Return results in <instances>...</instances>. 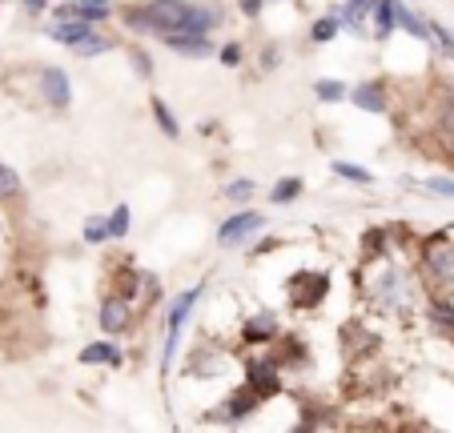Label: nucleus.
<instances>
[{"mask_svg":"<svg viewBox=\"0 0 454 433\" xmlns=\"http://www.w3.org/2000/svg\"><path fill=\"white\" fill-rule=\"evenodd\" d=\"M189 0H133L121 9V25L129 33H149V36H165V33H181L189 20Z\"/></svg>","mask_w":454,"mask_h":433,"instance_id":"1","label":"nucleus"},{"mask_svg":"<svg viewBox=\"0 0 454 433\" xmlns=\"http://www.w3.org/2000/svg\"><path fill=\"white\" fill-rule=\"evenodd\" d=\"M201 293H206V281H198L193 289H185V293H177L169 305V313H165V349H161V374H169L173 369V357H177V345H181V333H185L189 317H193V309H198Z\"/></svg>","mask_w":454,"mask_h":433,"instance_id":"2","label":"nucleus"},{"mask_svg":"<svg viewBox=\"0 0 454 433\" xmlns=\"http://www.w3.org/2000/svg\"><path fill=\"white\" fill-rule=\"evenodd\" d=\"M330 273L326 269H298L290 281H286V301H290V309H298V313H314V309H322V301L330 298Z\"/></svg>","mask_w":454,"mask_h":433,"instance_id":"3","label":"nucleus"},{"mask_svg":"<svg viewBox=\"0 0 454 433\" xmlns=\"http://www.w3.org/2000/svg\"><path fill=\"white\" fill-rule=\"evenodd\" d=\"M241 382H246L262 401L282 398V390H286V382H282V366H278V357H274V353H266V357H249V361H246V377H241Z\"/></svg>","mask_w":454,"mask_h":433,"instance_id":"4","label":"nucleus"},{"mask_svg":"<svg viewBox=\"0 0 454 433\" xmlns=\"http://www.w3.org/2000/svg\"><path fill=\"white\" fill-rule=\"evenodd\" d=\"M262 229H266V213L241 209V213H233V217L222 221V229H217V245L233 249V245H241L246 237H254V233H262Z\"/></svg>","mask_w":454,"mask_h":433,"instance_id":"5","label":"nucleus"},{"mask_svg":"<svg viewBox=\"0 0 454 433\" xmlns=\"http://www.w3.org/2000/svg\"><path fill=\"white\" fill-rule=\"evenodd\" d=\"M278 337H282V321L274 309H257L241 325V345H274Z\"/></svg>","mask_w":454,"mask_h":433,"instance_id":"6","label":"nucleus"},{"mask_svg":"<svg viewBox=\"0 0 454 433\" xmlns=\"http://www.w3.org/2000/svg\"><path fill=\"white\" fill-rule=\"evenodd\" d=\"M41 97L49 101V109L65 112L73 104V85H69V73L60 65H44L41 68Z\"/></svg>","mask_w":454,"mask_h":433,"instance_id":"7","label":"nucleus"},{"mask_svg":"<svg viewBox=\"0 0 454 433\" xmlns=\"http://www.w3.org/2000/svg\"><path fill=\"white\" fill-rule=\"evenodd\" d=\"M97 321H101L105 333H125L129 325H133V301L121 298V293H105L101 298V309H97Z\"/></svg>","mask_w":454,"mask_h":433,"instance_id":"8","label":"nucleus"},{"mask_svg":"<svg viewBox=\"0 0 454 433\" xmlns=\"http://www.w3.org/2000/svg\"><path fill=\"white\" fill-rule=\"evenodd\" d=\"M161 44L169 52H177V57H189V60H201V57H209V52H217L214 41H209V33H165Z\"/></svg>","mask_w":454,"mask_h":433,"instance_id":"9","label":"nucleus"},{"mask_svg":"<svg viewBox=\"0 0 454 433\" xmlns=\"http://www.w3.org/2000/svg\"><path fill=\"white\" fill-rule=\"evenodd\" d=\"M222 406H225V409H222V417H225V421H246V417H249V414H257V409L266 406V401H262L254 390H249L246 382H241L238 390H233L230 398L222 401Z\"/></svg>","mask_w":454,"mask_h":433,"instance_id":"10","label":"nucleus"},{"mask_svg":"<svg viewBox=\"0 0 454 433\" xmlns=\"http://www.w3.org/2000/svg\"><path fill=\"white\" fill-rule=\"evenodd\" d=\"M422 261H427V269L434 273L438 281H454V241H434V245H427Z\"/></svg>","mask_w":454,"mask_h":433,"instance_id":"11","label":"nucleus"},{"mask_svg":"<svg viewBox=\"0 0 454 433\" xmlns=\"http://www.w3.org/2000/svg\"><path fill=\"white\" fill-rule=\"evenodd\" d=\"M350 101H354V109H362V112H386V85H378V81H362V85H354V93H350Z\"/></svg>","mask_w":454,"mask_h":433,"instance_id":"12","label":"nucleus"},{"mask_svg":"<svg viewBox=\"0 0 454 433\" xmlns=\"http://www.w3.org/2000/svg\"><path fill=\"white\" fill-rule=\"evenodd\" d=\"M93 28L97 25H89V20H57V25H49V41L65 44V49H77V44L85 41Z\"/></svg>","mask_w":454,"mask_h":433,"instance_id":"13","label":"nucleus"},{"mask_svg":"<svg viewBox=\"0 0 454 433\" xmlns=\"http://www.w3.org/2000/svg\"><path fill=\"white\" fill-rule=\"evenodd\" d=\"M274 345H278V353H274V357H278V366H282V369L306 366V361H309V353H306V345H301L298 333H290V337H278Z\"/></svg>","mask_w":454,"mask_h":433,"instance_id":"14","label":"nucleus"},{"mask_svg":"<svg viewBox=\"0 0 454 433\" xmlns=\"http://www.w3.org/2000/svg\"><path fill=\"white\" fill-rule=\"evenodd\" d=\"M81 366H121V349L113 341H89L81 349Z\"/></svg>","mask_w":454,"mask_h":433,"instance_id":"15","label":"nucleus"},{"mask_svg":"<svg viewBox=\"0 0 454 433\" xmlns=\"http://www.w3.org/2000/svg\"><path fill=\"white\" fill-rule=\"evenodd\" d=\"M398 4H403V0H378L374 4V36L378 41H386V36L398 28Z\"/></svg>","mask_w":454,"mask_h":433,"instance_id":"16","label":"nucleus"},{"mask_svg":"<svg viewBox=\"0 0 454 433\" xmlns=\"http://www.w3.org/2000/svg\"><path fill=\"white\" fill-rule=\"evenodd\" d=\"M217 25H222V12L209 9V4H193V9H189V20H185V28H181V33H214Z\"/></svg>","mask_w":454,"mask_h":433,"instance_id":"17","label":"nucleus"},{"mask_svg":"<svg viewBox=\"0 0 454 433\" xmlns=\"http://www.w3.org/2000/svg\"><path fill=\"white\" fill-rule=\"evenodd\" d=\"M398 28H403V33H411L414 41H430V20L422 17V12H414V9H406V4H398Z\"/></svg>","mask_w":454,"mask_h":433,"instance_id":"18","label":"nucleus"},{"mask_svg":"<svg viewBox=\"0 0 454 433\" xmlns=\"http://www.w3.org/2000/svg\"><path fill=\"white\" fill-rule=\"evenodd\" d=\"M338 28H342V12H326V17L314 20V28H309V41H314V44H330L338 36Z\"/></svg>","mask_w":454,"mask_h":433,"instance_id":"19","label":"nucleus"},{"mask_svg":"<svg viewBox=\"0 0 454 433\" xmlns=\"http://www.w3.org/2000/svg\"><path fill=\"white\" fill-rule=\"evenodd\" d=\"M149 109H153L157 128H161V133L169 136V141H177V136H181V125H177V117H173V109H169V104H165L161 97H153V101H149Z\"/></svg>","mask_w":454,"mask_h":433,"instance_id":"20","label":"nucleus"},{"mask_svg":"<svg viewBox=\"0 0 454 433\" xmlns=\"http://www.w3.org/2000/svg\"><path fill=\"white\" fill-rule=\"evenodd\" d=\"M374 4L378 0H346V9H342V28H354L358 33L362 28V20L374 12Z\"/></svg>","mask_w":454,"mask_h":433,"instance_id":"21","label":"nucleus"},{"mask_svg":"<svg viewBox=\"0 0 454 433\" xmlns=\"http://www.w3.org/2000/svg\"><path fill=\"white\" fill-rule=\"evenodd\" d=\"M301 189H306V181H301V177H282L274 189H270V201H274V205H290V201H298V197H301Z\"/></svg>","mask_w":454,"mask_h":433,"instance_id":"22","label":"nucleus"},{"mask_svg":"<svg viewBox=\"0 0 454 433\" xmlns=\"http://www.w3.org/2000/svg\"><path fill=\"white\" fill-rule=\"evenodd\" d=\"M334 177L350 181V185H358V189H370V185H374V173L362 169V165H350V161H334Z\"/></svg>","mask_w":454,"mask_h":433,"instance_id":"23","label":"nucleus"},{"mask_svg":"<svg viewBox=\"0 0 454 433\" xmlns=\"http://www.w3.org/2000/svg\"><path fill=\"white\" fill-rule=\"evenodd\" d=\"M145 285V273H137L133 265H125V269L117 273V293L121 298H129V301H137V289Z\"/></svg>","mask_w":454,"mask_h":433,"instance_id":"24","label":"nucleus"},{"mask_svg":"<svg viewBox=\"0 0 454 433\" xmlns=\"http://www.w3.org/2000/svg\"><path fill=\"white\" fill-rule=\"evenodd\" d=\"M314 93H317V101H326V104H338V101H346V85L338 77H322V81H314Z\"/></svg>","mask_w":454,"mask_h":433,"instance_id":"25","label":"nucleus"},{"mask_svg":"<svg viewBox=\"0 0 454 433\" xmlns=\"http://www.w3.org/2000/svg\"><path fill=\"white\" fill-rule=\"evenodd\" d=\"M109 49H113V41H109V36H101V33L93 28V33H89L73 52H77V57H101V52H109Z\"/></svg>","mask_w":454,"mask_h":433,"instance_id":"26","label":"nucleus"},{"mask_svg":"<svg viewBox=\"0 0 454 433\" xmlns=\"http://www.w3.org/2000/svg\"><path fill=\"white\" fill-rule=\"evenodd\" d=\"M222 197L225 201H249V197H257V181H249V177L230 181V185L222 189Z\"/></svg>","mask_w":454,"mask_h":433,"instance_id":"27","label":"nucleus"},{"mask_svg":"<svg viewBox=\"0 0 454 433\" xmlns=\"http://www.w3.org/2000/svg\"><path fill=\"white\" fill-rule=\"evenodd\" d=\"M105 241H113L109 221H105V217H89L85 221V245H105Z\"/></svg>","mask_w":454,"mask_h":433,"instance_id":"28","label":"nucleus"},{"mask_svg":"<svg viewBox=\"0 0 454 433\" xmlns=\"http://www.w3.org/2000/svg\"><path fill=\"white\" fill-rule=\"evenodd\" d=\"M430 317H434V325L446 337H454V301H438V305L430 309Z\"/></svg>","mask_w":454,"mask_h":433,"instance_id":"29","label":"nucleus"},{"mask_svg":"<svg viewBox=\"0 0 454 433\" xmlns=\"http://www.w3.org/2000/svg\"><path fill=\"white\" fill-rule=\"evenodd\" d=\"M129 225H133V213H129V205H117V209H113V217H109V233H113V241L125 237Z\"/></svg>","mask_w":454,"mask_h":433,"instance_id":"30","label":"nucleus"},{"mask_svg":"<svg viewBox=\"0 0 454 433\" xmlns=\"http://www.w3.org/2000/svg\"><path fill=\"white\" fill-rule=\"evenodd\" d=\"M17 193H20V177H17V169L0 165V201H12Z\"/></svg>","mask_w":454,"mask_h":433,"instance_id":"31","label":"nucleus"},{"mask_svg":"<svg viewBox=\"0 0 454 433\" xmlns=\"http://www.w3.org/2000/svg\"><path fill=\"white\" fill-rule=\"evenodd\" d=\"M430 33H434L438 49H442V52H446V57H450V60H454V33H450V28H446V25H442V20H430Z\"/></svg>","mask_w":454,"mask_h":433,"instance_id":"32","label":"nucleus"},{"mask_svg":"<svg viewBox=\"0 0 454 433\" xmlns=\"http://www.w3.org/2000/svg\"><path fill=\"white\" fill-rule=\"evenodd\" d=\"M129 60H133V68H137L141 77H153V60H149V52L141 49V44H133V49H129Z\"/></svg>","mask_w":454,"mask_h":433,"instance_id":"33","label":"nucleus"},{"mask_svg":"<svg viewBox=\"0 0 454 433\" xmlns=\"http://www.w3.org/2000/svg\"><path fill=\"white\" fill-rule=\"evenodd\" d=\"M217 60H222L225 68H238L241 65V44L238 41H225L222 49H217Z\"/></svg>","mask_w":454,"mask_h":433,"instance_id":"34","label":"nucleus"},{"mask_svg":"<svg viewBox=\"0 0 454 433\" xmlns=\"http://www.w3.org/2000/svg\"><path fill=\"white\" fill-rule=\"evenodd\" d=\"M427 189H430V193H438V197H454V181L450 177H430Z\"/></svg>","mask_w":454,"mask_h":433,"instance_id":"35","label":"nucleus"},{"mask_svg":"<svg viewBox=\"0 0 454 433\" xmlns=\"http://www.w3.org/2000/svg\"><path fill=\"white\" fill-rule=\"evenodd\" d=\"M442 128H446V133H454V85H450V93H446V104H442Z\"/></svg>","mask_w":454,"mask_h":433,"instance_id":"36","label":"nucleus"},{"mask_svg":"<svg viewBox=\"0 0 454 433\" xmlns=\"http://www.w3.org/2000/svg\"><path fill=\"white\" fill-rule=\"evenodd\" d=\"M238 4H241V12H246L249 20L262 17V9H266V0H238Z\"/></svg>","mask_w":454,"mask_h":433,"instance_id":"37","label":"nucleus"},{"mask_svg":"<svg viewBox=\"0 0 454 433\" xmlns=\"http://www.w3.org/2000/svg\"><path fill=\"white\" fill-rule=\"evenodd\" d=\"M20 9H25L28 17H36V12H44V9H49V0H20Z\"/></svg>","mask_w":454,"mask_h":433,"instance_id":"38","label":"nucleus"},{"mask_svg":"<svg viewBox=\"0 0 454 433\" xmlns=\"http://www.w3.org/2000/svg\"><path fill=\"white\" fill-rule=\"evenodd\" d=\"M81 4H93V9H113V0H81Z\"/></svg>","mask_w":454,"mask_h":433,"instance_id":"39","label":"nucleus"}]
</instances>
